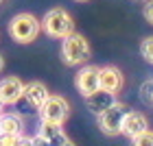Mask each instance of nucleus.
Listing matches in <instances>:
<instances>
[{"mask_svg": "<svg viewBox=\"0 0 153 146\" xmlns=\"http://www.w3.org/2000/svg\"><path fill=\"white\" fill-rule=\"evenodd\" d=\"M39 24H42V31L53 39H64V37L74 33V20H72L70 13L66 9H61V7L48 9L44 13V18L39 20Z\"/></svg>", "mask_w": 153, "mask_h": 146, "instance_id": "nucleus-1", "label": "nucleus"}, {"mask_svg": "<svg viewBox=\"0 0 153 146\" xmlns=\"http://www.w3.org/2000/svg\"><path fill=\"white\" fill-rule=\"evenodd\" d=\"M90 44L88 39L81 35V33H72L61 39V59H64L66 66H85L90 61Z\"/></svg>", "mask_w": 153, "mask_h": 146, "instance_id": "nucleus-2", "label": "nucleus"}, {"mask_svg": "<svg viewBox=\"0 0 153 146\" xmlns=\"http://www.w3.org/2000/svg\"><path fill=\"white\" fill-rule=\"evenodd\" d=\"M42 33V24L33 13H18L9 22V35L18 44H31Z\"/></svg>", "mask_w": 153, "mask_h": 146, "instance_id": "nucleus-3", "label": "nucleus"}, {"mask_svg": "<svg viewBox=\"0 0 153 146\" xmlns=\"http://www.w3.org/2000/svg\"><path fill=\"white\" fill-rule=\"evenodd\" d=\"M37 111H39V120L64 127V122L70 118V102L59 94H51Z\"/></svg>", "mask_w": 153, "mask_h": 146, "instance_id": "nucleus-4", "label": "nucleus"}, {"mask_svg": "<svg viewBox=\"0 0 153 146\" xmlns=\"http://www.w3.org/2000/svg\"><path fill=\"white\" fill-rule=\"evenodd\" d=\"M127 111H129V107L125 105V102H118L116 100L109 109H105L101 116H96V118H99V129L105 135H109V137L120 135L123 120H125V116H127Z\"/></svg>", "mask_w": 153, "mask_h": 146, "instance_id": "nucleus-5", "label": "nucleus"}, {"mask_svg": "<svg viewBox=\"0 0 153 146\" xmlns=\"http://www.w3.org/2000/svg\"><path fill=\"white\" fill-rule=\"evenodd\" d=\"M74 85L79 89V94L85 98V96L94 94L99 87V66H92V63H85L79 68V72L74 76Z\"/></svg>", "mask_w": 153, "mask_h": 146, "instance_id": "nucleus-6", "label": "nucleus"}, {"mask_svg": "<svg viewBox=\"0 0 153 146\" xmlns=\"http://www.w3.org/2000/svg\"><path fill=\"white\" fill-rule=\"evenodd\" d=\"M99 87L112 94H120L125 87V74L116 66H103L99 68Z\"/></svg>", "mask_w": 153, "mask_h": 146, "instance_id": "nucleus-7", "label": "nucleus"}, {"mask_svg": "<svg viewBox=\"0 0 153 146\" xmlns=\"http://www.w3.org/2000/svg\"><path fill=\"white\" fill-rule=\"evenodd\" d=\"M24 94V83L18 79V76H4L2 81H0V100H2V105H16L20 102Z\"/></svg>", "mask_w": 153, "mask_h": 146, "instance_id": "nucleus-8", "label": "nucleus"}, {"mask_svg": "<svg viewBox=\"0 0 153 146\" xmlns=\"http://www.w3.org/2000/svg\"><path fill=\"white\" fill-rule=\"evenodd\" d=\"M144 131H149V120L147 116L142 114V111H127V116H125L123 120V129L120 133L127 135L129 140H134V137H138L140 133H144Z\"/></svg>", "mask_w": 153, "mask_h": 146, "instance_id": "nucleus-9", "label": "nucleus"}, {"mask_svg": "<svg viewBox=\"0 0 153 146\" xmlns=\"http://www.w3.org/2000/svg\"><path fill=\"white\" fill-rule=\"evenodd\" d=\"M51 96V92H48V87L44 85L42 81H31V83H24V94L22 98L29 102L31 109H39L42 105H44V100Z\"/></svg>", "mask_w": 153, "mask_h": 146, "instance_id": "nucleus-10", "label": "nucleus"}, {"mask_svg": "<svg viewBox=\"0 0 153 146\" xmlns=\"http://www.w3.org/2000/svg\"><path fill=\"white\" fill-rule=\"evenodd\" d=\"M114 102H116V94L105 92V89H96L94 94L85 96V105H88V109L92 111L94 116H101L103 111L109 109Z\"/></svg>", "mask_w": 153, "mask_h": 146, "instance_id": "nucleus-11", "label": "nucleus"}, {"mask_svg": "<svg viewBox=\"0 0 153 146\" xmlns=\"http://www.w3.org/2000/svg\"><path fill=\"white\" fill-rule=\"evenodd\" d=\"M0 131L4 135H24V118L20 114H2L0 116Z\"/></svg>", "mask_w": 153, "mask_h": 146, "instance_id": "nucleus-12", "label": "nucleus"}, {"mask_svg": "<svg viewBox=\"0 0 153 146\" xmlns=\"http://www.w3.org/2000/svg\"><path fill=\"white\" fill-rule=\"evenodd\" d=\"M37 133L44 137V140H53V137H57L59 133H64V129H61V124H53V122H39V129Z\"/></svg>", "mask_w": 153, "mask_h": 146, "instance_id": "nucleus-13", "label": "nucleus"}, {"mask_svg": "<svg viewBox=\"0 0 153 146\" xmlns=\"http://www.w3.org/2000/svg\"><path fill=\"white\" fill-rule=\"evenodd\" d=\"M140 100L147 107H153V79L142 81V85H140Z\"/></svg>", "mask_w": 153, "mask_h": 146, "instance_id": "nucleus-14", "label": "nucleus"}, {"mask_svg": "<svg viewBox=\"0 0 153 146\" xmlns=\"http://www.w3.org/2000/svg\"><path fill=\"white\" fill-rule=\"evenodd\" d=\"M140 55L144 57V61H149V63H153V35L142 39L140 44Z\"/></svg>", "mask_w": 153, "mask_h": 146, "instance_id": "nucleus-15", "label": "nucleus"}, {"mask_svg": "<svg viewBox=\"0 0 153 146\" xmlns=\"http://www.w3.org/2000/svg\"><path fill=\"white\" fill-rule=\"evenodd\" d=\"M131 146H153V131H144V133H140L138 137H134L131 140Z\"/></svg>", "mask_w": 153, "mask_h": 146, "instance_id": "nucleus-16", "label": "nucleus"}, {"mask_svg": "<svg viewBox=\"0 0 153 146\" xmlns=\"http://www.w3.org/2000/svg\"><path fill=\"white\" fill-rule=\"evenodd\" d=\"M22 135H2L0 137V146H18Z\"/></svg>", "mask_w": 153, "mask_h": 146, "instance_id": "nucleus-17", "label": "nucleus"}, {"mask_svg": "<svg viewBox=\"0 0 153 146\" xmlns=\"http://www.w3.org/2000/svg\"><path fill=\"white\" fill-rule=\"evenodd\" d=\"M142 13H144V18H147V22L153 24V0H147V2H144Z\"/></svg>", "mask_w": 153, "mask_h": 146, "instance_id": "nucleus-18", "label": "nucleus"}, {"mask_svg": "<svg viewBox=\"0 0 153 146\" xmlns=\"http://www.w3.org/2000/svg\"><path fill=\"white\" fill-rule=\"evenodd\" d=\"M31 142H33V146H48V140H44L39 133H35V135H31Z\"/></svg>", "mask_w": 153, "mask_h": 146, "instance_id": "nucleus-19", "label": "nucleus"}, {"mask_svg": "<svg viewBox=\"0 0 153 146\" xmlns=\"http://www.w3.org/2000/svg\"><path fill=\"white\" fill-rule=\"evenodd\" d=\"M18 146H33V142H31L29 135H22V137H20V142H18Z\"/></svg>", "mask_w": 153, "mask_h": 146, "instance_id": "nucleus-20", "label": "nucleus"}, {"mask_svg": "<svg viewBox=\"0 0 153 146\" xmlns=\"http://www.w3.org/2000/svg\"><path fill=\"white\" fill-rule=\"evenodd\" d=\"M2 68H4V59H2V55H0V72H2Z\"/></svg>", "mask_w": 153, "mask_h": 146, "instance_id": "nucleus-21", "label": "nucleus"}, {"mask_svg": "<svg viewBox=\"0 0 153 146\" xmlns=\"http://www.w3.org/2000/svg\"><path fill=\"white\" fill-rule=\"evenodd\" d=\"M4 114V105H2V100H0V116Z\"/></svg>", "mask_w": 153, "mask_h": 146, "instance_id": "nucleus-22", "label": "nucleus"}, {"mask_svg": "<svg viewBox=\"0 0 153 146\" xmlns=\"http://www.w3.org/2000/svg\"><path fill=\"white\" fill-rule=\"evenodd\" d=\"M64 146H76V144H74V142H72V140H68V142H66V144H64Z\"/></svg>", "mask_w": 153, "mask_h": 146, "instance_id": "nucleus-23", "label": "nucleus"}, {"mask_svg": "<svg viewBox=\"0 0 153 146\" xmlns=\"http://www.w3.org/2000/svg\"><path fill=\"white\" fill-rule=\"evenodd\" d=\"M76 2H88V0H76Z\"/></svg>", "mask_w": 153, "mask_h": 146, "instance_id": "nucleus-24", "label": "nucleus"}, {"mask_svg": "<svg viewBox=\"0 0 153 146\" xmlns=\"http://www.w3.org/2000/svg\"><path fill=\"white\" fill-rule=\"evenodd\" d=\"M138 2H147V0H138Z\"/></svg>", "mask_w": 153, "mask_h": 146, "instance_id": "nucleus-25", "label": "nucleus"}, {"mask_svg": "<svg viewBox=\"0 0 153 146\" xmlns=\"http://www.w3.org/2000/svg\"><path fill=\"white\" fill-rule=\"evenodd\" d=\"M2 135H4V133H2V131H0V137H2Z\"/></svg>", "mask_w": 153, "mask_h": 146, "instance_id": "nucleus-26", "label": "nucleus"}, {"mask_svg": "<svg viewBox=\"0 0 153 146\" xmlns=\"http://www.w3.org/2000/svg\"><path fill=\"white\" fill-rule=\"evenodd\" d=\"M2 2H4V0H0V4H2Z\"/></svg>", "mask_w": 153, "mask_h": 146, "instance_id": "nucleus-27", "label": "nucleus"}]
</instances>
